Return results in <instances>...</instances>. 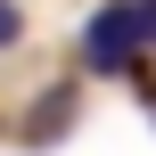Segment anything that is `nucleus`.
Here are the masks:
<instances>
[{"instance_id": "2", "label": "nucleus", "mask_w": 156, "mask_h": 156, "mask_svg": "<svg viewBox=\"0 0 156 156\" xmlns=\"http://www.w3.org/2000/svg\"><path fill=\"white\" fill-rule=\"evenodd\" d=\"M66 132H74V90H41V107L16 123L25 148H49V140H66Z\"/></svg>"}, {"instance_id": "1", "label": "nucleus", "mask_w": 156, "mask_h": 156, "mask_svg": "<svg viewBox=\"0 0 156 156\" xmlns=\"http://www.w3.org/2000/svg\"><path fill=\"white\" fill-rule=\"evenodd\" d=\"M148 41H156V8L148 0H107L90 16V33H82V66L90 74H132Z\"/></svg>"}, {"instance_id": "3", "label": "nucleus", "mask_w": 156, "mask_h": 156, "mask_svg": "<svg viewBox=\"0 0 156 156\" xmlns=\"http://www.w3.org/2000/svg\"><path fill=\"white\" fill-rule=\"evenodd\" d=\"M16 41H25V8H16V0H0V49H16Z\"/></svg>"}, {"instance_id": "4", "label": "nucleus", "mask_w": 156, "mask_h": 156, "mask_svg": "<svg viewBox=\"0 0 156 156\" xmlns=\"http://www.w3.org/2000/svg\"><path fill=\"white\" fill-rule=\"evenodd\" d=\"M148 8H156V0H148Z\"/></svg>"}]
</instances>
